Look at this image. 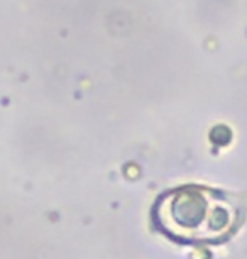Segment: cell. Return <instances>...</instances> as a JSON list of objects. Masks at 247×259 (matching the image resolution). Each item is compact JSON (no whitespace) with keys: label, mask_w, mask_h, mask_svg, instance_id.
Instances as JSON below:
<instances>
[{"label":"cell","mask_w":247,"mask_h":259,"mask_svg":"<svg viewBox=\"0 0 247 259\" xmlns=\"http://www.w3.org/2000/svg\"><path fill=\"white\" fill-rule=\"evenodd\" d=\"M235 198L215 188L185 185L163 193L153 208L159 232L183 244H220L242 222Z\"/></svg>","instance_id":"1"}]
</instances>
